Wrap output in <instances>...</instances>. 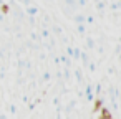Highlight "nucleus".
<instances>
[{"instance_id": "4", "label": "nucleus", "mask_w": 121, "mask_h": 119, "mask_svg": "<svg viewBox=\"0 0 121 119\" xmlns=\"http://www.w3.org/2000/svg\"><path fill=\"white\" fill-rule=\"evenodd\" d=\"M85 32H86L85 25H83V23H78V33H80V35H85Z\"/></svg>"}, {"instance_id": "5", "label": "nucleus", "mask_w": 121, "mask_h": 119, "mask_svg": "<svg viewBox=\"0 0 121 119\" xmlns=\"http://www.w3.org/2000/svg\"><path fill=\"white\" fill-rule=\"evenodd\" d=\"M111 8H113V10H119V8H121V2H113V4H111Z\"/></svg>"}, {"instance_id": "8", "label": "nucleus", "mask_w": 121, "mask_h": 119, "mask_svg": "<svg viewBox=\"0 0 121 119\" xmlns=\"http://www.w3.org/2000/svg\"><path fill=\"white\" fill-rule=\"evenodd\" d=\"M95 93H96V94L101 93V84H96V86H95Z\"/></svg>"}, {"instance_id": "6", "label": "nucleus", "mask_w": 121, "mask_h": 119, "mask_svg": "<svg viewBox=\"0 0 121 119\" xmlns=\"http://www.w3.org/2000/svg\"><path fill=\"white\" fill-rule=\"evenodd\" d=\"M76 81L81 83V70H76Z\"/></svg>"}, {"instance_id": "3", "label": "nucleus", "mask_w": 121, "mask_h": 119, "mask_svg": "<svg viewBox=\"0 0 121 119\" xmlns=\"http://www.w3.org/2000/svg\"><path fill=\"white\" fill-rule=\"evenodd\" d=\"M86 45H88V48H90V50H95V41H93V38H91V37H86Z\"/></svg>"}, {"instance_id": "10", "label": "nucleus", "mask_w": 121, "mask_h": 119, "mask_svg": "<svg viewBox=\"0 0 121 119\" xmlns=\"http://www.w3.org/2000/svg\"><path fill=\"white\" fill-rule=\"evenodd\" d=\"M119 43H121V37H119Z\"/></svg>"}, {"instance_id": "2", "label": "nucleus", "mask_w": 121, "mask_h": 119, "mask_svg": "<svg viewBox=\"0 0 121 119\" xmlns=\"http://www.w3.org/2000/svg\"><path fill=\"white\" fill-rule=\"evenodd\" d=\"M25 12H27V15H33V17L37 15V8H35V7H32V5H28V7L25 8Z\"/></svg>"}, {"instance_id": "1", "label": "nucleus", "mask_w": 121, "mask_h": 119, "mask_svg": "<svg viewBox=\"0 0 121 119\" xmlns=\"http://www.w3.org/2000/svg\"><path fill=\"white\" fill-rule=\"evenodd\" d=\"M80 60H81V65H83V66H88L90 58H88V55H86L85 51H81V53H80Z\"/></svg>"}, {"instance_id": "9", "label": "nucleus", "mask_w": 121, "mask_h": 119, "mask_svg": "<svg viewBox=\"0 0 121 119\" xmlns=\"http://www.w3.org/2000/svg\"><path fill=\"white\" fill-rule=\"evenodd\" d=\"M0 119H7V116L5 114H0Z\"/></svg>"}, {"instance_id": "7", "label": "nucleus", "mask_w": 121, "mask_h": 119, "mask_svg": "<svg viewBox=\"0 0 121 119\" xmlns=\"http://www.w3.org/2000/svg\"><path fill=\"white\" fill-rule=\"evenodd\" d=\"M66 55L68 56H73V48L71 46H66Z\"/></svg>"}]
</instances>
